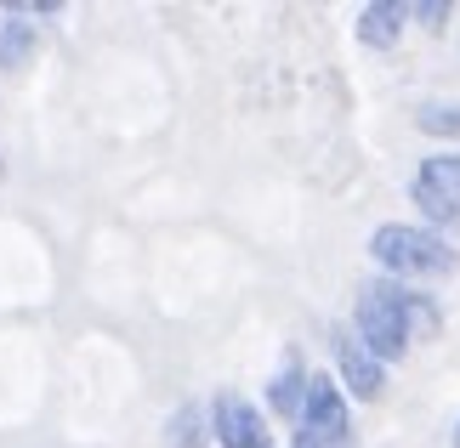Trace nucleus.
I'll return each instance as SVG.
<instances>
[{
	"instance_id": "obj_1",
	"label": "nucleus",
	"mask_w": 460,
	"mask_h": 448,
	"mask_svg": "<svg viewBox=\"0 0 460 448\" xmlns=\"http://www.w3.org/2000/svg\"><path fill=\"white\" fill-rule=\"evenodd\" d=\"M432 324H438L432 301L420 290H410V284L369 278L358 290V340H364V352L376 357V364H398V357L410 352L415 329H432Z\"/></svg>"
},
{
	"instance_id": "obj_2",
	"label": "nucleus",
	"mask_w": 460,
	"mask_h": 448,
	"mask_svg": "<svg viewBox=\"0 0 460 448\" xmlns=\"http://www.w3.org/2000/svg\"><path fill=\"white\" fill-rule=\"evenodd\" d=\"M369 256L386 278H438V273H455L460 267V250L432 227H415V222H386L369 233Z\"/></svg>"
},
{
	"instance_id": "obj_3",
	"label": "nucleus",
	"mask_w": 460,
	"mask_h": 448,
	"mask_svg": "<svg viewBox=\"0 0 460 448\" xmlns=\"http://www.w3.org/2000/svg\"><path fill=\"white\" fill-rule=\"evenodd\" d=\"M352 443V415H347V391L330 374H307L302 408H296V437L290 448H347Z\"/></svg>"
},
{
	"instance_id": "obj_4",
	"label": "nucleus",
	"mask_w": 460,
	"mask_h": 448,
	"mask_svg": "<svg viewBox=\"0 0 460 448\" xmlns=\"http://www.w3.org/2000/svg\"><path fill=\"white\" fill-rule=\"evenodd\" d=\"M410 199L420 205L427 222H460V154H432L420 159Z\"/></svg>"
},
{
	"instance_id": "obj_5",
	"label": "nucleus",
	"mask_w": 460,
	"mask_h": 448,
	"mask_svg": "<svg viewBox=\"0 0 460 448\" xmlns=\"http://www.w3.org/2000/svg\"><path fill=\"white\" fill-rule=\"evenodd\" d=\"M210 432H217L222 448H273V432L261 420V408L251 398H239V391H222L210 403Z\"/></svg>"
},
{
	"instance_id": "obj_6",
	"label": "nucleus",
	"mask_w": 460,
	"mask_h": 448,
	"mask_svg": "<svg viewBox=\"0 0 460 448\" xmlns=\"http://www.w3.org/2000/svg\"><path fill=\"white\" fill-rule=\"evenodd\" d=\"M335 386L352 391V398L376 403L381 386H386V364H376V357L364 352L358 335H335Z\"/></svg>"
},
{
	"instance_id": "obj_7",
	"label": "nucleus",
	"mask_w": 460,
	"mask_h": 448,
	"mask_svg": "<svg viewBox=\"0 0 460 448\" xmlns=\"http://www.w3.org/2000/svg\"><path fill=\"white\" fill-rule=\"evenodd\" d=\"M403 17H410V6H398V0H376V6L358 12V40L369 51H393L398 34H403Z\"/></svg>"
},
{
	"instance_id": "obj_8",
	"label": "nucleus",
	"mask_w": 460,
	"mask_h": 448,
	"mask_svg": "<svg viewBox=\"0 0 460 448\" xmlns=\"http://www.w3.org/2000/svg\"><path fill=\"white\" fill-rule=\"evenodd\" d=\"M302 391H307L302 364H285V369H279V381H273V391H268V403L279 408V415H290V420H296V408H302Z\"/></svg>"
},
{
	"instance_id": "obj_9",
	"label": "nucleus",
	"mask_w": 460,
	"mask_h": 448,
	"mask_svg": "<svg viewBox=\"0 0 460 448\" xmlns=\"http://www.w3.org/2000/svg\"><path fill=\"white\" fill-rule=\"evenodd\" d=\"M420 131H432V136H455L460 131V102H427V109L415 114Z\"/></svg>"
},
{
	"instance_id": "obj_10",
	"label": "nucleus",
	"mask_w": 460,
	"mask_h": 448,
	"mask_svg": "<svg viewBox=\"0 0 460 448\" xmlns=\"http://www.w3.org/2000/svg\"><path fill=\"white\" fill-rule=\"evenodd\" d=\"M29 46H34V40H29V29H23V23H12L6 34H0V63H6V68H23V63H29Z\"/></svg>"
},
{
	"instance_id": "obj_11",
	"label": "nucleus",
	"mask_w": 460,
	"mask_h": 448,
	"mask_svg": "<svg viewBox=\"0 0 460 448\" xmlns=\"http://www.w3.org/2000/svg\"><path fill=\"white\" fill-rule=\"evenodd\" d=\"M415 17H427V29H444L449 23V6H415Z\"/></svg>"
},
{
	"instance_id": "obj_12",
	"label": "nucleus",
	"mask_w": 460,
	"mask_h": 448,
	"mask_svg": "<svg viewBox=\"0 0 460 448\" xmlns=\"http://www.w3.org/2000/svg\"><path fill=\"white\" fill-rule=\"evenodd\" d=\"M455 448H460V426H455Z\"/></svg>"
}]
</instances>
